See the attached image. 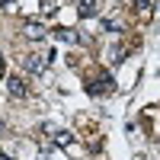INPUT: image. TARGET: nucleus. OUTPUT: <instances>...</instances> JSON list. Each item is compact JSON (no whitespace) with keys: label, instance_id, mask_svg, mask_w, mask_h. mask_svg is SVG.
<instances>
[{"label":"nucleus","instance_id":"20e7f679","mask_svg":"<svg viewBox=\"0 0 160 160\" xmlns=\"http://www.w3.org/2000/svg\"><path fill=\"white\" fill-rule=\"evenodd\" d=\"M77 13L80 16H93V13H96V0H77Z\"/></svg>","mask_w":160,"mask_h":160},{"label":"nucleus","instance_id":"39448f33","mask_svg":"<svg viewBox=\"0 0 160 160\" xmlns=\"http://www.w3.org/2000/svg\"><path fill=\"white\" fill-rule=\"evenodd\" d=\"M55 35L61 38V42H80V35H77V29H58Z\"/></svg>","mask_w":160,"mask_h":160},{"label":"nucleus","instance_id":"423d86ee","mask_svg":"<svg viewBox=\"0 0 160 160\" xmlns=\"http://www.w3.org/2000/svg\"><path fill=\"white\" fill-rule=\"evenodd\" d=\"M55 141L64 148V144H71V135H68V131H58V138H55Z\"/></svg>","mask_w":160,"mask_h":160},{"label":"nucleus","instance_id":"0eeeda50","mask_svg":"<svg viewBox=\"0 0 160 160\" xmlns=\"http://www.w3.org/2000/svg\"><path fill=\"white\" fill-rule=\"evenodd\" d=\"M0 7H3V10H13V0H0Z\"/></svg>","mask_w":160,"mask_h":160},{"label":"nucleus","instance_id":"6e6552de","mask_svg":"<svg viewBox=\"0 0 160 160\" xmlns=\"http://www.w3.org/2000/svg\"><path fill=\"white\" fill-rule=\"evenodd\" d=\"M0 131H3V122H0Z\"/></svg>","mask_w":160,"mask_h":160},{"label":"nucleus","instance_id":"7ed1b4c3","mask_svg":"<svg viewBox=\"0 0 160 160\" xmlns=\"http://www.w3.org/2000/svg\"><path fill=\"white\" fill-rule=\"evenodd\" d=\"M7 90H10V96H26V83H22V77H10Z\"/></svg>","mask_w":160,"mask_h":160},{"label":"nucleus","instance_id":"f257e3e1","mask_svg":"<svg viewBox=\"0 0 160 160\" xmlns=\"http://www.w3.org/2000/svg\"><path fill=\"white\" fill-rule=\"evenodd\" d=\"M45 64H48V58H38V55H26L22 58V68L29 71V74H42Z\"/></svg>","mask_w":160,"mask_h":160},{"label":"nucleus","instance_id":"f03ea898","mask_svg":"<svg viewBox=\"0 0 160 160\" xmlns=\"http://www.w3.org/2000/svg\"><path fill=\"white\" fill-rule=\"evenodd\" d=\"M26 38H32V42H38V38H45V26L42 22H26Z\"/></svg>","mask_w":160,"mask_h":160}]
</instances>
